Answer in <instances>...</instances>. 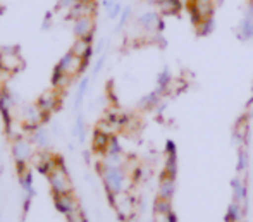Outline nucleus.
Returning a JSON list of instances; mask_svg holds the SVG:
<instances>
[{
  "mask_svg": "<svg viewBox=\"0 0 253 222\" xmlns=\"http://www.w3.org/2000/svg\"><path fill=\"white\" fill-rule=\"evenodd\" d=\"M110 138H112V136H110V134L102 133V131L95 130V133H93V139H91V146H93L95 152H97V153H102V155H103V153L107 152V148H109Z\"/></svg>",
  "mask_w": 253,
  "mask_h": 222,
  "instance_id": "nucleus-17",
  "label": "nucleus"
},
{
  "mask_svg": "<svg viewBox=\"0 0 253 222\" xmlns=\"http://www.w3.org/2000/svg\"><path fill=\"white\" fill-rule=\"evenodd\" d=\"M71 52H73L74 55L81 57V59L88 60L91 55V52H93V50H91V38H76Z\"/></svg>",
  "mask_w": 253,
  "mask_h": 222,
  "instance_id": "nucleus-14",
  "label": "nucleus"
},
{
  "mask_svg": "<svg viewBox=\"0 0 253 222\" xmlns=\"http://www.w3.org/2000/svg\"><path fill=\"white\" fill-rule=\"evenodd\" d=\"M129 12H131V9L127 7V9H124L123 10V16H121V21H119V24H117V30H121V28L126 24V21H127V17H129Z\"/></svg>",
  "mask_w": 253,
  "mask_h": 222,
  "instance_id": "nucleus-31",
  "label": "nucleus"
},
{
  "mask_svg": "<svg viewBox=\"0 0 253 222\" xmlns=\"http://www.w3.org/2000/svg\"><path fill=\"white\" fill-rule=\"evenodd\" d=\"M138 26H140L141 30L147 31V33H159V31L164 28V23L159 17V14L148 10V12H143L140 17H138Z\"/></svg>",
  "mask_w": 253,
  "mask_h": 222,
  "instance_id": "nucleus-9",
  "label": "nucleus"
},
{
  "mask_svg": "<svg viewBox=\"0 0 253 222\" xmlns=\"http://www.w3.org/2000/svg\"><path fill=\"white\" fill-rule=\"evenodd\" d=\"M126 222H140V221H138V217H134V219H129V221H126Z\"/></svg>",
  "mask_w": 253,
  "mask_h": 222,
  "instance_id": "nucleus-34",
  "label": "nucleus"
},
{
  "mask_svg": "<svg viewBox=\"0 0 253 222\" xmlns=\"http://www.w3.org/2000/svg\"><path fill=\"white\" fill-rule=\"evenodd\" d=\"M86 64H88V60L74 55L73 52H67L66 55L60 59V62L57 64V67H59L64 74H67L69 78H74V76H78L80 73H83V69H84V66H86Z\"/></svg>",
  "mask_w": 253,
  "mask_h": 222,
  "instance_id": "nucleus-5",
  "label": "nucleus"
},
{
  "mask_svg": "<svg viewBox=\"0 0 253 222\" xmlns=\"http://www.w3.org/2000/svg\"><path fill=\"white\" fill-rule=\"evenodd\" d=\"M215 2L213 0H190L188 2V10L193 24H198L202 21L212 19L213 12H215Z\"/></svg>",
  "mask_w": 253,
  "mask_h": 222,
  "instance_id": "nucleus-4",
  "label": "nucleus"
},
{
  "mask_svg": "<svg viewBox=\"0 0 253 222\" xmlns=\"http://www.w3.org/2000/svg\"><path fill=\"white\" fill-rule=\"evenodd\" d=\"M59 103H60V96H59V93H57V89L45 91L43 95L40 96V100H38V105H40V109L43 110L47 116L59 107Z\"/></svg>",
  "mask_w": 253,
  "mask_h": 222,
  "instance_id": "nucleus-13",
  "label": "nucleus"
},
{
  "mask_svg": "<svg viewBox=\"0 0 253 222\" xmlns=\"http://www.w3.org/2000/svg\"><path fill=\"white\" fill-rule=\"evenodd\" d=\"M12 155H14V160H16L17 167L26 166L31 157H33V146H31V143L28 141V139L17 138L12 145Z\"/></svg>",
  "mask_w": 253,
  "mask_h": 222,
  "instance_id": "nucleus-7",
  "label": "nucleus"
},
{
  "mask_svg": "<svg viewBox=\"0 0 253 222\" xmlns=\"http://www.w3.org/2000/svg\"><path fill=\"white\" fill-rule=\"evenodd\" d=\"M23 66H24V62L16 48L0 50V69L2 71H5V73H9V74H14L23 69Z\"/></svg>",
  "mask_w": 253,
  "mask_h": 222,
  "instance_id": "nucleus-6",
  "label": "nucleus"
},
{
  "mask_svg": "<svg viewBox=\"0 0 253 222\" xmlns=\"http://www.w3.org/2000/svg\"><path fill=\"white\" fill-rule=\"evenodd\" d=\"M162 95H164V93L160 91L159 88H157L155 91H152V93H148V95H145L143 98L140 100L138 107H140V109H143V110H152V109H155V107H159L160 100H162Z\"/></svg>",
  "mask_w": 253,
  "mask_h": 222,
  "instance_id": "nucleus-18",
  "label": "nucleus"
},
{
  "mask_svg": "<svg viewBox=\"0 0 253 222\" xmlns=\"http://www.w3.org/2000/svg\"><path fill=\"white\" fill-rule=\"evenodd\" d=\"M213 2H215V5H217V7H219V5H220V3H222V2H224V0H213Z\"/></svg>",
  "mask_w": 253,
  "mask_h": 222,
  "instance_id": "nucleus-33",
  "label": "nucleus"
},
{
  "mask_svg": "<svg viewBox=\"0 0 253 222\" xmlns=\"http://www.w3.org/2000/svg\"><path fill=\"white\" fill-rule=\"evenodd\" d=\"M176 214L172 212H153V222H176Z\"/></svg>",
  "mask_w": 253,
  "mask_h": 222,
  "instance_id": "nucleus-27",
  "label": "nucleus"
},
{
  "mask_svg": "<svg viewBox=\"0 0 253 222\" xmlns=\"http://www.w3.org/2000/svg\"><path fill=\"white\" fill-rule=\"evenodd\" d=\"M123 10V7H121V3H114V7L110 9V17L112 19H116L117 16H119V12Z\"/></svg>",
  "mask_w": 253,
  "mask_h": 222,
  "instance_id": "nucleus-32",
  "label": "nucleus"
},
{
  "mask_svg": "<svg viewBox=\"0 0 253 222\" xmlns=\"http://www.w3.org/2000/svg\"><path fill=\"white\" fill-rule=\"evenodd\" d=\"M47 117V114L43 112V110L40 109V105L38 103H35V105H28L26 109H24V126L30 128V130H38V126L42 124V121Z\"/></svg>",
  "mask_w": 253,
  "mask_h": 222,
  "instance_id": "nucleus-8",
  "label": "nucleus"
},
{
  "mask_svg": "<svg viewBox=\"0 0 253 222\" xmlns=\"http://www.w3.org/2000/svg\"><path fill=\"white\" fill-rule=\"evenodd\" d=\"M247 136H248V119L247 117H241L236 123V126H234V138H238V145H241L247 139Z\"/></svg>",
  "mask_w": 253,
  "mask_h": 222,
  "instance_id": "nucleus-22",
  "label": "nucleus"
},
{
  "mask_svg": "<svg viewBox=\"0 0 253 222\" xmlns=\"http://www.w3.org/2000/svg\"><path fill=\"white\" fill-rule=\"evenodd\" d=\"M74 35L76 38H91L95 31V17L93 16H83L74 21Z\"/></svg>",
  "mask_w": 253,
  "mask_h": 222,
  "instance_id": "nucleus-12",
  "label": "nucleus"
},
{
  "mask_svg": "<svg viewBox=\"0 0 253 222\" xmlns=\"http://www.w3.org/2000/svg\"><path fill=\"white\" fill-rule=\"evenodd\" d=\"M164 173H167L169 176L176 178L177 174V153H167L166 155V167Z\"/></svg>",
  "mask_w": 253,
  "mask_h": 222,
  "instance_id": "nucleus-23",
  "label": "nucleus"
},
{
  "mask_svg": "<svg viewBox=\"0 0 253 222\" xmlns=\"http://www.w3.org/2000/svg\"><path fill=\"white\" fill-rule=\"evenodd\" d=\"M245 219V205L238 202H231L226 212V222H243Z\"/></svg>",
  "mask_w": 253,
  "mask_h": 222,
  "instance_id": "nucleus-19",
  "label": "nucleus"
},
{
  "mask_svg": "<svg viewBox=\"0 0 253 222\" xmlns=\"http://www.w3.org/2000/svg\"><path fill=\"white\" fill-rule=\"evenodd\" d=\"M105 153H123V148H121V145H119V141H117L116 136H112V138H110L109 148H107ZM105 153H103V155H105Z\"/></svg>",
  "mask_w": 253,
  "mask_h": 222,
  "instance_id": "nucleus-29",
  "label": "nucleus"
},
{
  "mask_svg": "<svg viewBox=\"0 0 253 222\" xmlns=\"http://www.w3.org/2000/svg\"><path fill=\"white\" fill-rule=\"evenodd\" d=\"M153 212H172V200L157 196L155 202H153Z\"/></svg>",
  "mask_w": 253,
  "mask_h": 222,
  "instance_id": "nucleus-24",
  "label": "nucleus"
},
{
  "mask_svg": "<svg viewBox=\"0 0 253 222\" xmlns=\"http://www.w3.org/2000/svg\"><path fill=\"white\" fill-rule=\"evenodd\" d=\"M53 202H55V207L59 212H62L64 216H67V214L71 212H76V210H80V203H78V200L73 196V193H64V195H53Z\"/></svg>",
  "mask_w": 253,
  "mask_h": 222,
  "instance_id": "nucleus-10",
  "label": "nucleus"
},
{
  "mask_svg": "<svg viewBox=\"0 0 253 222\" xmlns=\"http://www.w3.org/2000/svg\"><path fill=\"white\" fill-rule=\"evenodd\" d=\"M109 200H110V203H112L116 214L119 216V219L123 222L136 217V200L127 191L117 193V195H109Z\"/></svg>",
  "mask_w": 253,
  "mask_h": 222,
  "instance_id": "nucleus-2",
  "label": "nucleus"
},
{
  "mask_svg": "<svg viewBox=\"0 0 253 222\" xmlns=\"http://www.w3.org/2000/svg\"><path fill=\"white\" fill-rule=\"evenodd\" d=\"M174 193H176V178L169 176L167 173H162L159 178V186H157V196L172 200Z\"/></svg>",
  "mask_w": 253,
  "mask_h": 222,
  "instance_id": "nucleus-11",
  "label": "nucleus"
},
{
  "mask_svg": "<svg viewBox=\"0 0 253 222\" xmlns=\"http://www.w3.org/2000/svg\"><path fill=\"white\" fill-rule=\"evenodd\" d=\"M247 184L240 176L233 179V202H238L241 205H247Z\"/></svg>",
  "mask_w": 253,
  "mask_h": 222,
  "instance_id": "nucleus-16",
  "label": "nucleus"
},
{
  "mask_svg": "<svg viewBox=\"0 0 253 222\" xmlns=\"http://www.w3.org/2000/svg\"><path fill=\"white\" fill-rule=\"evenodd\" d=\"M35 141H37L38 146H47L48 143V134L45 130H42V128H38L37 131H35Z\"/></svg>",
  "mask_w": 253,
  "mask_h": 222,
  "instance_id": "nucleus-28",
  "label": "nucleus"
},
{
  "mask_svg": "<svg viewBox=\"0 0 253 222\" xmlns=\"http://www.w3.org/2000/svg\"><path fill=\"white\" fill-rule=\"evenodd\" d=\"M157 7L164 16H176L183 9L181 0H157Z\"/></svg>",
  "mask_w": 253,
  "mask_h": 222,
  "instance_id": "nucleus-15",
  "label": "nucleus"
},
{
  "mask_svg": "<svg viewBox=\"0 0 253 222\" xmlns=\"http://www.w3.org/2000/svg\"><path fill=\"white\" fill-rule=\"evenodd\" d=\"M86 87H88V78H83V81H81L80 85V89H78V95H76V107L81 103V100H83L84 93H86Z\"/></svg>",
  "mask_w": 253,
  "mask_h": 222,
  "instance_id": "nucleus-30",
  "label": "nucleus"
},
{
  "mask_svg": "<svg viewBox=\"0 0 253 222\" xmlns=\"http://www.w3.org/2000/svg\"><path fill=\"white\" fill-rule=\"evenodd\" d=\"M48 181H50V188L53 195H64V193H73V182L67 174V169L64 167L62 160L55 166V169L48 174Z\"/></svg>",
  "mask_w": 253,
  "mask_h": 222,
  "instance_id": "nucleus-3",
  "label": "nucleus"
},
{
  "mask_svg": "<svg viewBox=\"0 0 253 222\" xmlns=\"http://www.w3.org/2000/svg\"><path fill=\"white\" fill-rule=\"evenodd\" d=\"M247 167H248V152L243 148V146H240V150H238V166H236L238 174L245 173Z\"/></svg>",
  "mask_w": 253,
  "mask_h": 222,
  "instance_id": "nucleus-26",
  "label": "nucleus"
},
{
  "mask_svg": "<svg viewBox=\"0 0 253 222\" xmlns=\"http://www.w3.org/2000/svg\"><path fill=\"white\" fill-rule=\"evenodd\" d=\"M240 40H253V17H245L238 28Z\"/></svg>",
  "mask_w": 253,
  "mask_h": 222,
  "instance_id": "nucleus-21",
  "label": "nucleus"
},
{
  "mask_svg": "<svg viewBox=\"0 0 253 222\" xmlns=\"http://www.w3.org/2000/svg\"><path fill=\"white\" fill-rule=\"evenodd\" d=\"M212 30H213V17L212 19H207V21H202V23L195 24V31H197V35H200V37L210 35Z\"/></svg>",
  "mask_w": 253,
  "mask_h": 222,
  "instance_id": "nucleus-25",
  "label": "nucleus"
},
{
  "mask_svg": "<svg viewBox=\"0 0 253 222\" xmlns=\"http://www.w3.org/2000/svg\"><path fill=\"white\" fill-rule=\"evenodd\" d=\"M12 105H14V102H12V96H10L9 91L0 93V112H2L7 126L10 124V110H12Z\"/></svg>",
  "mask_w": 253,
  "mask_h": 222,
  "instance_id": "nucleus-20",
  "label": "nucleus"
},
{
  "mask_svg": "<svg viewBox=\"0 0 253 222\" xmlns=\"http://www.w3.org/2000/svg\"><path fill=\"white\" fill-rule=\"evenodd\" d=\"M103 186L107 189V195H117V193L127 191V179L129 173L126 167H98Z\"/></svg>",
  "mask_w": 253,
  "mask_h": 222,
  "instance_id": "nucleus-1",
  "label": "nucleus"
}]
</instances>
